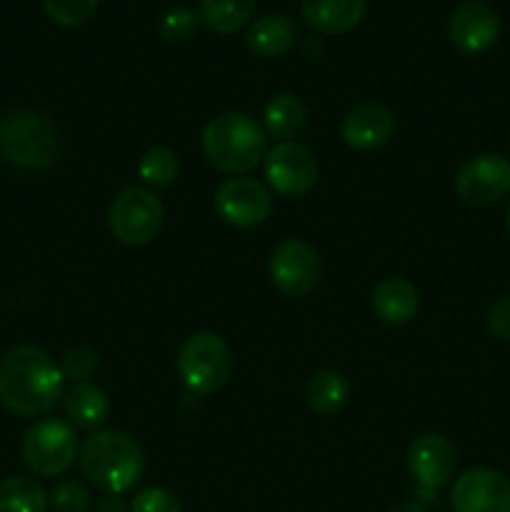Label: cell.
Segmentation results:
<instances>
[{"instance_id": "4316f807", "label": "cell", "mask_w": 510, "mask_h": 512, "mask_svg": "<svg viewBox=\"0 0 510 512\" xmlns=\"http://www.w3.org/2000/svg\"><path fill=\"white\" fill-rule=\"evenodd\" d=\"M200 15L190 8H173L160 18L158 33L160 38L168 40V43H180V40H188L190 35L198 28Z\"/></svg>"}, {"instance_id": "2e32d148", "label": "cell", "mask_w": 510, "mask_h": 512, "mask_svg": "<svg viewBox=\"0 0 510 512\" xmlns=\"http://www.w3.org/2000/svg\"><path fill=\"white\" fill-rule=\"evenodd\" d=\"M368 0H303L300 13L305 25L320 35H343L360 25Z\"/></svg>"}, {"instance_id": "9c48e42d", "label": "cell", "mask_w": 510, "mask_h": 512, "mask_svg": "<svg viewBox=\"0 0 510 512\" xmlns=\"http://www.w3.org/2000/svg\"><path fill=\"white\" fill-rule=\"evenodd\" d=\"M215 213L233 228H255L273 213V195L255 178H228L215 190Z\"/></svg>"}, {"instance_id": "ba28073f", "label": "cell", "mask_w": 510, "mask_h": 512, "mask_svg": "<svg viewBox=\"0 0 510 512\" xmlns=\"http://www.w3.org/2000/svg\"><path fill=\"white\" fill-rule=\"evenodd\" d=\"M270 280L288 298H303L320 280V255L310 243L288 238L273 250L268 263Z\"/></svg>"}, {"instance_id": "d6986e66", "label": "cell", "mask_w": 510, "mask_h": 512, "mask_svg": "<svg viewBox=\"0 0 510 512\" xmlns=\"http://www.w3.org/2000/svg\"><path fill=\"white\" fill-rule=\"evenodd\" d=\"M65 415L73 425L85 430H98L110 418V400L98 385L75 383L65 393Z\"/></svg>"}, {"instance_id": "7402d4cb", "label": "cell", "mask_w": 510, "mask_h": 512, "mask_svg": "<svg viewBox=\"0 0 510 512\" xmlns=\"http://www.w3.org/2000/svg\"><path fill=\"white\" fill-rule=\"evenodd\" d=\"M350 385L338 370H318L313 378L308 380L305 388V400L308 408L318 415H333L348 403Z\"/></svg>"}, {"instance_id": "cb8c5ba5", "label": "cell", "mask_w": 510, "mask_h": 512, "mask_svg": "<svg viewBox=\"0 0 510 512\" xmlns=\"http://www.w3.org/2000/svg\"><path fill=\"white\" fill-rule=\"evenodd\" d=\"M138 173L148 185L168 188V185L178 178V158H175L173 150L155 145V148L143 153V158H140L138 163Z\"/></svg>"}, {"instance_id": "7a4b0ae2", "label": "cell", "mask_w": 510, "mask_h": 512, "mask_svg": "<svg viewBox=\"0 0 510 512\" xmlns=\"http://www.w3.org/2000/svg\"><path fill=\"white\" fill-rule=\"evenodd\" d=\"M143 468V448L123 430H95L80 448V470L105 493L120 495L130 490Z\"/></svg>"}, {"instance_id": "4dcf8cb0", "label": "cell", "mask_w": 510, "mask_h": 512, "mask_svg": "<svg viewBox=\"0 0 510 512\" xmlns=\"http://www.w3.org/2000/svg\"><path fill=\"white\" fill-rule=\"evenodd\" d=\"M93 512H130L128 505H125V500L120 498V495H113V493H105L103 498L95 503V510Z\"/></svg>"}, {"instance_id": "5bb4252c", "label": "cell", "mask_w": 510, "mask_h": 512, "mask_svg": "<svg viewBox=\"0 0 510 512\" xmlns=\"http://www.w3.org/2000/svg\"><path fill=\"white\" fill-rule=\"evenodd\" d=\"M408 470L425 495L450 483L458 470V453L443 435L425 433L408 448Z\"/></svg>"}, {"instance_id": "44dd1931", "label": "cell", "mask_w": 510, "mask_h": 512, "mask_svg": "<svg viewBox=\"0 0 510 512\" xmlns=\"http://www.w3.org/2000/svg\"><path fill=\"white\" fill-rule=\"evenodd\" d=\"M255 5L258 0H200L198 15L213 33L230 35L250 23Z\"/></svg>"}, {"instance_id": "e0dca14e", "label": "cell", "mask_w": 510, "mask_h": 512, "mask_svg": "<svg viewBox=\"0 0 510 512\" xmlns=\"http://www.w3.org/2000/svg\"><path fill=\"white\" fill-rule=\"evenodd\" d=\"M298 40V25L283 13L260 15L250 23L245 43L260 58H280L288 53Z\"/></svg>"}, {"instance_id": "1f68e13d", "label": "cell", "mask_w": 510, "mask_h": 512, "mask_svg": "<svg viewBox=\"0 0 510 512\" xmlns=\"http://www.w3.org/2000/svg\"><path fill=\"white\" fill-rule=\"evenodd\" d=\"M388 512H430V510L423 508V505H418V503H400V505H395V508H390Z\"/></svg>"}, {"instance_id": "484cf974", "label": "cell", "mask_w": 510, "mask_h": 512, "mask_svg": "<svg viewBox=\"0 0 510 512\" xmlns=\"http://www.w3.org/2000/svg\"><path fill=\"white\" fill-rule=\"evenodd\" d=\"M58 365H60V373H63V378L75 380V383H83L85 378H90V375L98 370L100 358L95 350L85 348V345H75V348L65 350Z\"/></svg>"}, {"instance_id": "83f0119b", "label": "cell", "mask_w": 510, "mask_h": 512, "mask_svg": "<svg viewBox=\"0 0 510 512\" xmlns=\"http://www.w3.org/2000/svg\"><path fill=\"white\" fill-rule=\"evenodd\" d=\"M50 508L53 512H88L90 493L83 483L65 480L50 493Z\"/></svg>"}, {"instance_id": "277c9868", "label": "cell", "mask_w": 510, "mask_h": 512, "mask_svg": "<svg viewBox=\"0 0 510 512\" xmlns=\"http://www.w3.org/2000/svg\"><path fill=\"white\" fill-rule=\"evenodd\" d=\"M0 150L23 170H45L58 160V128L38 110H10L0 118Z\"/></svg>"}, {"instance_id": "ffe728a7", "label": "cell", "mask_w": 510, "mask_h": 512, "mask_svg": "<svg viewBox=\"0 0 510 512\" xmlns=\"http://www.w3.org/2000/svg\"><path fill=\"white\" fill-rule=\"evenodd\" d=\"M263 123L270 138L288 143L295 135L303 133L305 123H308V108H305V103L298 95L278 93L265 105Z\"/></svg>"}, {"instance_id": "ac0fdd59", "label": "cell", "mask_w": 510, "mask_h": 512, "mask_svg": "<svg viewBox=\"0 0 510 512\" xmlns=\"http://www.w3.org/2000/svg\"><path fill=\"white\" fill-rule=\"evenodd\" d=\"M420 308V295L410 280L385 278L373 290V310L383 323L403 325L415 318Z\"/></svg>"}, {"instance_id": "3957f363", "label": "cell", "mask_w": 510, "mask_h": 512, "mask_svg": "<svg viewBox=\"0 0 510 512\" xmlns=\"http://www.w3.org/2000/svg\"><path fill=\"white\" fill-rule=\"evenodd\" d=\"M200 143L213 168L238 175L253 170L265 158L268 138L250 115L228 110L205 125Z\"/></svg>"}, {"instance_id": "f1b7e54d", "label": "cell", "mask_w": 510, "mask_h": 512, "mask_svg": "<svg viewBox=\"0 0 510 512\" xmlns=\"http://www.w3.org/2000/svg\"><path fill=\"white\" fill-rule=\"evenodd\" d=\"M130 512H183L178 498L165 488H145L130 503Z\"/></svg>"}, {"instance_id": "8fae6325", "label": "cell", "mask_w": 510, "mask_h": 512, "mask_svg": "<svg viewBox=\"0 0 510 512\" xmlns=\"http://www.w3.org/2000/svg\"><path fill=\"white\" fill-rule=\"evenodd\" d=\"M510 190V160L503 155H473L455 175V193L473 208H488Z\"/></svg>"}, {"instance_id": "8992f818", "label": "cell", "mask_w": 510, "mask_h": 512, "mask_svg": "<svg viewBox=\"0 0 510 512\" xmlns=\"http://www.w3.org/2000/svg\"><path fill=\"white\" fill-rule=\"evenodd\" d=\"M78 453L75 428L60 418H43L23 438V463L38 478H58Z\"/></svg>"}, {"instance_id": "d6a6232c", "label": "cell", "mask_w": 510, "mask_h": 512, "mask_svg": "<svg viewBox=\"0 0 510 512\" xmlns=\"http://www.w3.org/2000/svg\"><path fill=\"white\" fill-rule=\"evenodd\" d=\"M505 228H508L510 233V205H508V213H505Z\"/></svg>"}, {"instance_id": "9a60e30c", "label": "cell", "mask_w": 510, "mask_h": 512, "mask_svg": "<svg viewBox=\"0 0 510 512\" xmlns=\"http://www.w3.org/2000/svg\"><path fill=\"white\" fill-rule=\"evenodd\" d=\"M395 133V115L383 103H363L343 120V140L353 150H375Z\"/></svg>"}, {"instance_id": "5b68a950", "label": "cell", "mask_w": 510, "mask_h": 512, "mask_svg": "<svg viewBox=\"0 0 510 512\" xmlns=\"http://www.w3.org/2000/svg\"><path fill=\"white\" fill-rule=\"evenodd\" d=\"M233 353L218 333H195L178 353V375L193 395H213L228 383Z\"/></svg>"}, {"instance_id": "d4e9b609", "label": "cell", "mask_w": 510, "mask_h": 512, "mask_svg": "<svg viewBox=\"0 0 510 512\" xmlns=\"http://www.w3.org/2000/svg\"><path fill=\"white\" fill-rule=\"evenodd\" d=\"M100 0H43L45 13L63 28H80L98 13Z\"/></svg>"}, {"instance_id": "f546056e", "label": "cell", "mask_w": 510, "mask_h": 512, "mask_svg": "<svg viewBox=\"0 0 510 512\" xmlns=\"http://www.w3.org/2000/svg\"><path fill=\"white\" fill-rule=\"evenodd\" d=\"M488 328L490 333L510 343V295L500 298L498 303L488 310Z\"/></svg>"}, {"instance_id": "4fadbf2b", "label": "cell", "mask_w": 510, "mask_h": 512, "mask_svg": "<svg viewBox=\"0 0 510 512\" xmlns=\"http://www.w3.org/2000/svg\"><path fill=\"white\" fill-rule=\"evenodd\" d=\"M453 512H510V480L490 468L465 470L450 493Z\"/></svg>"}, {"instance_id": "6da1fadb", "label": "cell", "mask_w": 510, "mask_h": 512, "mask_svg": "<svg viewBox=\"0 0 510 512\" xmlns=\"http://www.w3.org/2000/svg\"><path fill=\"white\" fill-rule=\"evenodd\" d=\"M60 365L35 345H15L0 358V403L20 418L50 413L63 395Z\"/></svg>"}, {"instance_id": "30bf717a", "label": "cell", "mask_w": 510, "mask_h": 512, "mask_svg": "<svg viewBox=\"0 0 510 512\" xmlns=\"http://www.w3.org/2000/svg\"><path fill=\"white\" fill-rule=\"evenodd\" d=\"M265 178L285 198H300L318 183V160L305 145L288 140L265 153Z\"/></svg>"}, {"instance_id": "603a6c76", "label": "cell", "mask_w": 510, "mask_h": 512, "mask_svg": "<svg viewBox=\"0 0 510 512\" xmlns=\"http://www.w3.org/2000/svg\"><path fill=\"white\" fill-rule=\"evenodd\" d=\"M48 498L33 478L10 475L0 480V512H45Z\"/></svg>"}, {"instance_id": "52a82bcc", "label": "cell", "mask_w": 510, "mask_h": 512, "mask_svg": "<svg viewBox=\"0 0 510 512\" xmlns=\"http://www.w3.org/2000/svg\"><path fill=\"white\" fill-rule=\"evenodd\" d=\"M108 225L118 243L138 248L150 243L163 228V205L150 190L125 188L110 203Z\"/></svg>"}, {"instance_id": "7c38bea8", "label": "cell", "mask_w": 510, "mask_h": 512, "mask_svg": "<svg viewBox=\"0 0 510 512\" xmlns=\"http://www.w3.org/2000/svg\"><path fill=\"white\" fill-rule=\"evenodd\" d=\"M498 35L500 15L485 0H465L448 18L450 43L465 55H480L490 50Z\"/></svg>"}]
</instances>
